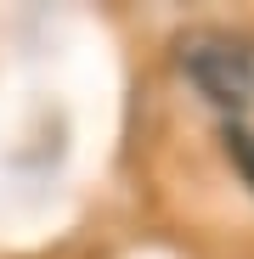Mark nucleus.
Returning <instances> with one entry per match:
<instances>
[{"label": "nucleus", "instance_id": "1", "mask_svg": "<svg viewBox=\"0 0 254 259\" xmlns=\"http://www.w3.org/2000/svg\"><path fill=\"white\" fill-rule=\"evenodd\" d=\"M181 68L198 84V96H209V102L226 107V113H237V107L254 102V51L237 46V39L221 34V28L187 34L181 39Z\"/></svg>", "mask_w": 254, "mask_h": 259}, {"label": "nucleus", "instance_id": "2", "mask_svg": "<svg viewBox=\"0 0 254 259\" xmlns=\"http://www.w3.org/2000/svg\"><path fill=\"white\" fill-rule=\"evenodd\" d=\"M226 152H232V163L243 169V181L254 186V130H226Z\"/></svg>", "mask_w": 254, "mask_h": 259}]
</instances>
